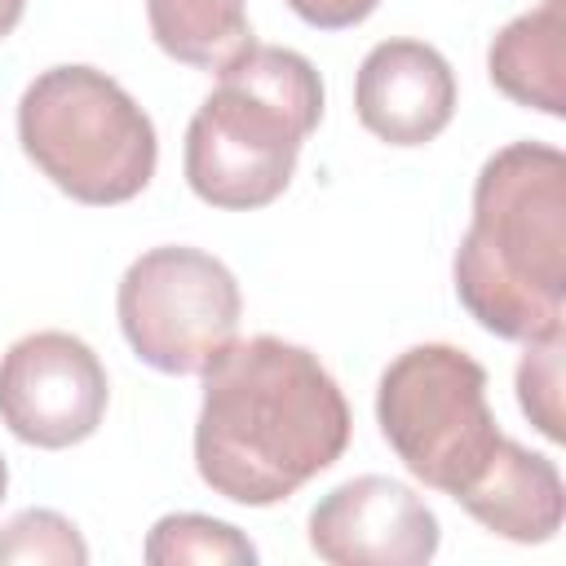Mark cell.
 I'll return each instance as SVG.
<instances>
[{
  "mask_svg": "<svg viewBox=\"0 0 566 566\" xmlns=\"http://www.w3.org/2000/svg\"><path fill=\"white\" fill-rule=\"evenodd\" d=\"M349 402L305 345L234 340L203 371L195 469L234 504L270 509L332 469L349 447Z\"/></svg>",
  "mask_w": 566,
  "mask_h": 566,
  "instance_id": "obj_1",
  "label": "cell"
},
{
  "mask_svg": "<svg viewBox=\"0 0 566 566\" xmlns=\"http://www.w3.org/2000/svg\"><path fill=\"white\" fill-rule=\"evenodd\" d=\"M460 305L504 340H539L566 318V155L500 146L473 181V221L451 261Z\"/></svg>",
  "mask_w": 566,
  "mask_h": 566,
  "instance_id": "obj_2",
  "label": "cell"
},
{
  "mask_svg": "<svg viewBox=\"0 0 566 566\" xmlns=\"http://www.w3.org/2000/svg\"><path fill=\"white\" fill-rule=\"evenodd\" d=\"M323 119V80L296 49L248 44L217 71V88L186 128V181L226 212L274 203L305 137Z\"/></svg>",
  "mask_w": 566,
  "mask_h": 566,
  "instance_id": "obj_3",
  "label": "cell"
},
{
  "mask_svg": "<svg viewBox=\"0 0 566 566\" xmlns=\"http://www.w3.org/2000/svg\"><path fill=\"white\" fill-rule=\"evenodd\" d=\"M27 159L71 199L111 208L142 195L159 164L150 115L97 66H49L18 102Z\"/></svg>",
  "mask_w": 566,
  "mask_h": 566,
  "instance_id": "obj_4",
  "label": "cell"
},
{
  "mask_svg": "<svg viewBox=\"0 0 566 566\" xmlns=\"http://www.w3.org/2000/svg\"><path fill=\"white\" fill-rule=\"evenodd\" d=\"M376 420L407 473L451 500L473 486L504 438L486 402V367L442 340L411 345L385 367Z\"/></svg>",
  "mask_w": 566,
  "mask_h": 566,
  "instance_id": "obj_5",
  "label": "cell"
},
{
  "mask_svg": "<svg viewBox=\"0 0 566 566\" xmlns=\"http://www.w3.org/2000/svg\"><path fill=\"white\" fill-rule=\"evenodd\" d=\"M115 310L124 340L146 367L164 376H203L234 345L243 296L212 252L164 243L124 270Z\"/></svg>",
  "mask_w": 566,
  "mask_h": 566,
  "instance_id": "obj_6",
  "label": "cell"
},
{
  "mask_svg": "<svg viewBox=\"0 0 566 566\" xmlns=\"http://www.w3.org/2000/svg\"><path fill=\"white\" fill-rule=\"evenodd\" d=\"M106 402V367L71 332H31L0 358V420L27 447L62 451L93 438Z\"/></svg>",
  "mask_w": 566,
  "mask_h": 566,
  "instance_id": "obj_7",
  "label": "cell"
},
{
  "mask_svg": "<svg viewBox=\"0 0 566 566\" xmlns=\"http://www.w3.org/2000/svg\"><path fill=\"white\" fill-rule=\"evenodd\" d=\"M438 539L433 509L380 473L332 486L310 513V548L332 566H424Z\"/></svg>",
  "mask_w": 566,
  "mask_h": 566,
  "instance_id": "obj_8",
  "label": "cell"
},
{
  "mask_svg": "<svg viewBox=\"0 0 566 566\" xmlns=\"http://www.w3.org/2000/svg\"><path fill=\"white\" fill-rule=\"evenodd\" d=\"M363 128L389 146H424L455 115V75L424 40H380L354 80Z\"/></svg>",
  "mask_w": 566,
  "mask_h": 566,
  "instance_id": "obj_9",
  "label": "cell"
},
{
  "mask_svg": "<svg viewBox=\"0 0 566 566\" xmlns=\"http://www.w3.org/2000/svg\"><path fill=\"white\" fill-rule=\"evenodd\" d=\"M455 500L491 535H504L513 544L553 539L562 531V513H566V486H562L557 464L539 451H526L513 438H500L486 469Z\"/></svg>",
  "mask_w": 566,
  "mask_h": 566,
  "instance_id": "obj_10",
  "label": "cell"
},
{
  "mask_svg": "<svg viewBox=\"0 0 566 566\" xmlns=\"http://www.w3.org/2000/svg\"><path fill=\"white\" fill-rule=\"evenodd\" d=\"M491 84L531 111L566 115V0H539L500 27L486 49Z\"/></svg>",
  "mask_w": 566,
  "mask_h": 566,
  "instance_id": "obj_11",
  "label": "cell"
},
{
  "mask_svg": "<svg viewBox=\"0 0 566 566\" xmlns=\"http://www.w3.org/2000/svg\"><path fill=\"white\" fill-rule=\"evenodd\" d=\"M146 18L155 44L195 71H221L252 44L248 0H146Z\"/></svg>",
  "mask_w": 566,
  "mask_h": 566,
  "instance_id": "obj_12",
  "label": "cell"
},
{
  "mask_svg": "<svg viewBox=\"0 0 566 566\" xmlns=\"http://www.w3.org/2000/svg\"><path fill=\"white\" fill-rule=\"evenodd\" d=\"M146 562L150 566H239L256 562V548L239 526L203 517V513H168L146 535Z\"/></svg>",
  "mask_w": 566,
  "mask_h": 566,
  "instance_id": "obj_13",
  "label": "cell"
},
{
  "mask_svg": "<svg viewBox=\"0 0 566 566\" xmlns=\"http://www.w3.org/2000/svg\"><path fill=\"white\" fill-rule=\"evenodd\" d=\"M0 562H53V566H84L88 544L80 531L53 509H27L0 526Z\"/></svg>",
  "mask_w": 566,
  "mask_h": 566,
  "instance_id": "obj_14",
  "label": "cell"
},
{
  "mask_svg": "<svg viewBox=\"0 0 566 566\" xmlns=\"http://www.w3.org/2000/svg\"><path fill=\"white\" fill-rule=\"evenodd\" d=\"M562 332H548L539 340H526V354L517 363V402L531 416V424L548 438L562 442Z\"/></svg>",
  "mask_w": 566,
  "mask_h": 566,
  "instance_id": "obj_15",
  "label": "cell"
},
{
  "mask_svg": "<svg viewBox=\"0 0 566 566\" xmlns=\"http://www.w3.org/2000/svg\"><path fill=\"white\" fill-rule=\"evenodd\" d=\"M376 4H380V0H287V9H292L301 22L318 27V31H345V27H358L363 18L376 13Z\"/></svg>",
  "mask_w": 566,
  "mask_h": 566,
  "instance_id": "obj_16",
  "label": "cell"
},
{
  "mask_svg": "<svg viewBox=\"0 0 566 566\" xmlns=\"http://www.w3.org/2000/svg\"><path fill=\"white\" fill-rule=\"evenodd\" d=\"M22 9H27V0H0V40L22 22Z\"/></svg>",
  "mask_w": 566,
  "mask_h": 566,
  "instance_id": "obj_17",
  "label": "cell"
},
{
  "mask_svg": "<svg viewBox=\"0 0 566 566\" xmlns=\"http://www.w3.org/2000/svg\"><path fill=\"white\" fill-rule=\"evenodd\" d=\"M4 491H9V464H4V455H0V500H4Z\"/></svg>",
  "mask_w": 566,
  "mask_h": 566,
  "instance_id": "obj_18",
  "label": "cell"
}]
</instances>
